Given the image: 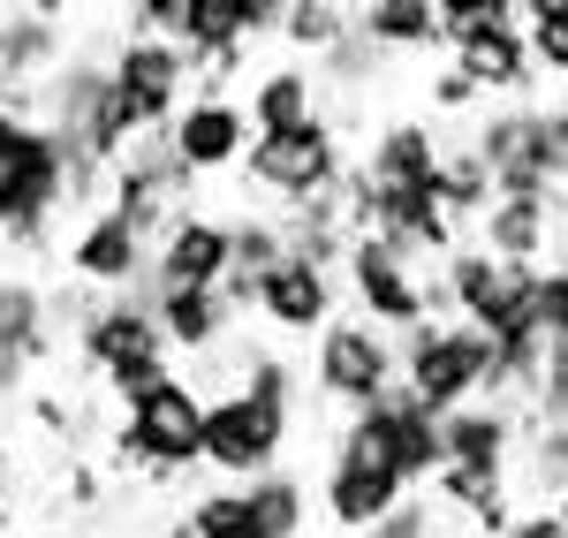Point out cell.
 Returning a JSON list of instances; mask_svg holds the SVG:
<instances>
[{
	"label": "cell",
	"mask_w": 568,
	"mask_h": 538,
	"mask_svg": "<svg viewBox=\"0 0 568 538\" xmlns=\"http://www.w3.org/2000/svg\"><path fill=\"white\" fill-rule=\"evenodd\" d=\"M493 175V197H561V160H568V106L508 99L470 122L463 136Z\"/></svg>",
	"instance_id": "6da1fadb"
},
{
	"label": "cell",
	"mask_w": 568,
	"mask_h": 538,
	"mask_svg": "<svg viewBox=\"0 0 568 538\" xmlns=\"http://www.w3.org/2000/svg\"><path fill=\"white\" fill-rule=\"evenodd\" d=\"M197 433H205V395L190 379H175V372H160L122 403V425L106 433V448L144 486H168L175 470L197 463Z\"/></svg>",
	"instance_id": "7a4b0ae2"
},
{
	"label": "cell",
	"mask_w": 568,
	"mask_h": 538,
	"mask_svg": "<svg viewBox=\"0 0 568 538\" xmlns=\"http://www.w3.org/2000/svg\"><path fill=\"white\" fill-rule=\"evenodd\" d=\"M326 463H356V470H387L394 486L425 494L439 470V417L425 403H409L402 387H387L372 409H349L342 433H334V455Z\"/></svg>",
	"instance_id": "3957f363"
},
{
	"label": "cell",
	"mask_w": 568,
	"mask_h": 538,
	"mask_svg": "<svg viewBox=\"0 0 568 538\" xmlns=\"http://www.w3.org/2000/svg\"><path fill=\"white\" fill-rule=\"evenodd\" d=\"M485 364H493V342L478 326H463V318H425V326L394 334V387L409 403H425L433 417L478 403Z\"/></svg>",
	"instance_id": "277c9868"
},
{
	"label": "cell",
	"mask_w": 568,
	"mask_h": 538,
	"mask_svg": "<svg viewBox=\"0 0 568 538\" xmlns=\"http://www.w3.org/2000/svg\"><path fill=\"white\" fill-rule=\"evenodd\" d=\"M69 342H77V364H84L114 403H130L144 379L175 372V364H168V342H160V318H152V304H136V296H106V304H91V312L77 318Z\"/></svg>",
	"instance_id": "5b68a950"
},
{
	"label": "cell",
	"mask_w": 568,
	"mask_h": 538,
	"mask_svg": "<svg viewBox=\"0 0 568 538\" xmlns=\"http://www.w3.org/2000/svg\"><path fill=\"white\" fill-rule=\"evenodd\" d=\"M243 175L258 197H273L281 213H296L311 197H326L334 182L349 175V144L342 130L318 114V122H296V130H273V136H251V152H243Z\"/></svg>",
	"instance_id": "8992f818"
},
{
	"label": "cell",
	"mask_w": 568,
	"mask_h": 538,
	"mask_svg": "<svg viewBox=\"0 0 568 538\" xmlns=\"http://www.w3.org/2000/svg\"><path fill=\"white\" fill-rule=\"evenodd\" d=\"M311 395L334 409H372L394 387V334H379L372 318L334 312L311 334V364H304Z\"/></svg>",
	"instance_id": "52a82bcc"
},
{
	"label": "cell",
	"mask_w": 568,
	"mask_h": 538,
	"mask_svg": "<svg viewBox=\"0 0 568 538\" xmlns=\"http://www.w3.org/2000/svg\"><path fill=\"white\" fill-rule=\"evenodd\" d=\"M288 440H296V417L273 403H251L243 387H220L205 395V433H197V463H213L220 478H265L288 463Z\"/></svg>",
	"instance_id": "ba28073f"
},
{
	"label": "cell",
	"mask_w": 568,
	"mask_h": 538,
	"mask_svg": "<svg viewBox=\"0 0 568 538\" xmlns=\"http://www.w3.org/2000/svg\"><path fill=\"white\" fill-rule=\"evenodd\" d=\"M334 273H342V288H349L356 318H372L379 334H409V326L433 318V273H417L394 243H379V235H349Z\"/></svg>",
	"instance_id": "9c48e42d"
},
{
	"label": "cell",
	"mask_w": 568,
	"mask_h": 538,
	"mask_svg": "<svg viewBox=\"0 0 568 538\" xmlns=\"http://www.w3.org/2000/svg\"><path fill=\"white\" fill-rule=\"evenodd\" d=\"M160 136H168V152H175V168L190 182L197 175H235L243 152H251V114H243V99H227V91H190L182 114Z\"/></svg>",
	"instance_id": "30bf717a"
},
{
	"label": "cell",
	"mask_w": 568,
	"mask_h": 538,
	"mask_svg": "<svg viewBox=\"0 0 568 538\" xmlns=\"http://www.w3.org/2000/svg\"><path fill=\"white\" fill-rule=\"evenodd\" d=\"M220 281H227V213L182 205L175 221L160 227V243H152V266L136 281V304L160 296V288H220Z\"/></svg>",
	"instance_id": "8fae6325"
},
{
	"label": "cell",
	"mask_w": 568,
	"mask_h": 538,
	"mask_svg": "<svg viewBox=\"0 0 568 538\" xmlns=\"http://www.w3.org/2000/svg\"><path fill=\"white\" fill-rule=\"evenodd\" d=\"M61 266H69V281H77V288H91V296H114V288H136V281H144V266H152V243H144V235H136L122 213L91 205L84 221L69 227V243H61Z\"/></svg>",
	"instance_id": "7c38bea8"
},
{
	"label": "cell",
	"mask_w": 568,
	"mask_h": 538,
	"mask_svg": "<svg viewBox=\"0 0 568 538\" xmlns=\"http://www.w3.org/2000/svg\"><path fill=\"white\" fill-rule=\"evenodd\" d=\"M439 61H455L485 99H530V84H538V69H530V53H524V23H516V16L447 23V53H439Z\"/></svg>",
	"instance_id": "4fadbf2b"
},
{
	"label": "cell",
	"mask_w": 568,
	"mask_h": 538,
	"mask_svg": "<svg viewBox=\"0 0 568 538\" xmlns=\"http://www.w3.org/2000/svg\"><path fill=\"white\" fill-rule=\"evenodd\" d=\"M251 312L281 334V342H311L326 318L342 312V281L318 266H296V258H281L273 273H258V288H251Z\"/></svg>",
	"instance_id": "5bb4252c"
},
{
	"label": "cell",
	"mask_w": 568,
	"mask_h": 538,
	"mask_svg": "<svg viewBox=\"0 0 568 538\" xmlns=\"http://www.w3.org/2000/svg\"><path fill=\"white\" fill-rule=\"evenodd\" d=\"M561 227H568L561 197H493L478 213V227H470V243L485 258H500V266H546Z\"/></svg>",
	"instance_id": "9a60e30c"
},
{
	"label": "cell",
	"mask_w": 568,
	"mask_h": 538,
	"mask_svg": "<svg viewBox=\"0 0 568 538\" xmlns=\"http://www.w3.org/2000/svg\"><path fill=\"white\" fill-rule=\"evenodd\" d=\"M364 190H433V168H439V130L417 122V114H394L387 130L364 144V160H349Z\"/></svg>",
	"instance_id": "2e32d148"
},
{
	"label": "cell",
	"mask_w": 568,
	"mask_h": 538,
	"mask_svg": "<svg viewBox=\"0 0 568 538\" xmlns=\"http://www.w3.org/2000/svg\"><path fill=\"white\" fill-rule=\"evenodd\" d=\"M439 463L508 478V463H516V409H493V403L447 409V417H439Z\"/></svg>",
	"instance_id": "e0dca14e"
},
{
	"label": "cell",
	"mask_w": 568,
	"mask_h": 538,
	"mask_svg": "<svg viewBox=\"0 0 568 538\" xmlns=\"http://www.w3.org/2000/svg\"><path fill=\"white\" fill-rule=\"evenodd\" d=\"M152 318H160V342H168V357H213L235 342V312L220 304V288H160V296H144Z\"/></svg>",
	"instance_id": "ac0fdd59"
},
{
	"label": "cell",
	"mask_w": 568,
	"mask_h": 538,
	"mask_svg": "<svg viewBox=\"0 0 568 538\" xmlns=\"http://www.w3.org/2000/svg\"><path fill=\"white\" fill-rule=\"evenodd\" d=\"M243 114H251V136H273V130H296V122H318L326 114V91L311 77V61H273V69L251 77Z\"/></svg>",
	"instance_id": "d6986e66"
},
{
	"label": "cell",
	"mask_w": 568,
	"mask_h": 538,
	"mask_svg": "<svg viewBox=\"0 0 568 538\" xmlns=\"http://www.w3.org/2000/svg\"><path fill=\"white\" fill-rule=\"evenodd\" d=\"M409 486H394L387 470H356V463H326V478H318V516L334 524V531H372L379 516L402 508Z\"/></svg>",
	"instance_id": "ffe728a7"
},
{
	"label": "cell",
	"mask_w": 568,
	"mask_h": 538,
	"mask_svg": "<svg viewBox=\"0 0 568 538\" xmlns=\"http://www.w3.org/2000/svg\"><path fill=\"white\" fill-rule=\"evenodd\" d=\"M61 61H69L61 23H39V16H23V8H8V16H0V91L45 84Z\"/></svg>",
	"instance_id": "44dd1931"
},
{
	"label": "cell",
	"mask_w": 568,
	"mask_h": 538,
	"mask_svg": "<svg viewBox=\"0 0 568 538\" xmlns=\"http://www.w3.org/2000/svg\"><path fill=\"white\" fill-rule=\"evenodd\" d=\"M349 23L379 45V53H433V61L447 53V31H439L433 0H364Z\"/></svg>",
	"instance_id": "7402d4cb"
},
{
	"label": "cell",
	"mask_w": 568,
	"mask_h": 538,
	"mask_svg": "<svg viewBox=\"0 0 568 538\" xmlns=\"http://www.w3.org/2000/svg\"><path fill=\"white\" fill-rule=\"evenodd\" d=\"M53 318H45V288L31 273H0V357H23L45 364L53 357Z\"/></svg>",
	"instance_id": "603a6c76"
},
{
	"label": "cell",
	"mask_w": 568,
	"mask_h": 538,
	"mask_svg": "<svg viewBox=\"0 0 568 538\" xmlns=\"http://www.w3.org/2000/svg\"><path fill=\"white\" fill-rule=\"evenodd\" d=\"M433 205L455 221V235H470L478 213L493 205V175H485V160L455 136V144H439V168H433Z\"/></svg>",
	"instance_id": "cb8c5ba5"
},
{
	"label": "cell",
	"mask_w": 568,
	"mask_h": 538,
	"mask_svg": "<svg viewBox=\"0 0 568 538\" xmlns=\"http://www.w3.org/2000/svg\"><path fill=\"white\" fill-rule=\"evenodd\" d=\"M243 516L258 538H304L311 531V486L296 470H265L243 486Z\"/></svg>",
	"instance_id": "d4e9b609"
},
{
	"label": "cell",
	"mask_w": 568,
	"mask_h": 538,
	"mask_svg": "<svg viewBox=\"0 0 568 538\" xmlns=\"http://www.w3.org/2000/svg\"><path fill=\"white\" fill-rule=\"evenodd\" d=\"M516 455H524V486L546 508L568 494V425H538V417H516Z\"/></svg>",
	"instance_id": "484cf974"
},
{
	"label": "cell",
	"mask_w": 568,
	"mask_h": 538,
	"mask_svg": "<svg viewBox=\"0 0 568 538\" xmlns=\"http://www.w3.org/2000/svg\"><path fill=\"white\" fill-rule=\"evenodd\" d=\"M379 61H387V53H379V45H372V39L349 23L342 39L311 61V77H318V91H334V99H364V84L379 77Z\"/></svg>",
	"instance_id": "4316f807"
},
{
	"label": "cell",
	"mask_w": 568,
	"mask_h": 538,
	"mask_svg": "<svg viewBox=\"0 0 568 538\" xmlns=\"http://www.w3.org/2000/svg\"><path fill=\"white\" fill-rule=\"evenodd\" d=\"M288 258L281 251V221L273 213H227V273L235 281H258V273H273Z\"/></svg>",
	"instance_id": "83f0119b"
},
{
	"label": "cell",
	"mask_w": 568,
	"mask_h": 538,
	"mask_svg": "<svg viewBox=\"0 0 568 538\" xmlns=\"http://www.w3.org/2000/svg\"><path fill=\"white\" fill-rule=\"evenodd\" d=\"M342 31H349V0H288L281 23H273V39H288L296 53H311V61L342 39Z\"/></svg>",
	"instance_id": "f1b7e54d"
},
{
	"label": "cell",
	"mask_w": 568,
	"mask_h": 538,
	"mask_svg": "<svg viewBox=\"0 0 568 538\" xmlns=\"http://www.w3.org/2000/svg\"><path fill=\"white\" fill-rule=\"evenodd\" d=\"M530 326H538V349H546V364L568 357V258L538 266V281H530Z\"/></svg>",
	"instance_id": "f546056e"
},
{
	"label": "cell",
	"mask_w": 568,
	"mask_h": 538,
	"mask_svg": "<svg viewBox=\"0 0 568 538\" xmlns=\"http://www.w3.org/2000/svg\"><path fill=\"white\" fill-rule=\"evenodd\" d=\"M524 53H530V69H538V77L568 84V8L530 16V23H524Z\"/></svg>",
	"instance_id": "4dcf8cb0"
},
{
	"label": "cell",
	"mask_w": 568,
	"mask_h": 538,
	"mask_svg": "<svg viewBox=\"0 0 568 538\" xmlns=\"http://www.w3.org/2000/svg\"><path fill=\"white\" fill-rule=\"evenodd\" d=\"M364 538H447V516H439L425 494H402V508H394V516H379Z\"/></svg>",
	"instance_id": "1f68e13d"
},
{
	"label": "cell",
	"mask_w": 568,
	"mask_h": 538,
	"mask_svg": "<svg viewBox=\"0 0 568 538\" xmlns=\"http://www.w3.org/2000/svg\"><path fill=\"white\" fill-rule=\"evenodd\" d=\"M516 417H538V425H568V357H554L538 372V387H530V403Z\"/></svg>",
	"instance_id": "d6a6232c"
},
{
	"label": "cell",
	"mask_w": 568,
	"mask_h": 538,
	"mask_svg": "<svg viewBox=\"0 0 568 538\" xmlns=\"http://www.w3.org/2000/svg\"><path fill=\"white\" fill-rule=\"evenodd\" d=\"M478 99H485V91L470 84V77H463L455 61H433V106H439V114H470Z\"/></svg>",
	"instance_id": "836d02e7"
},
{
	"label": "cell",
	"mask_w": 568,
	"mask_h": 538,
	"mask_svg": "<svg viewBox=\"0 0 568 538\" xmlns=\"http://www.w3.org/2000/svg\"><path fill=\"white\" fill-rule=\"evenodd\" d=\"M182 8H190V0H130V23H136L130 39H168Z\"/></svg>",
	"instance_id": "e575fe53"
},
{
	"label": "cell",
	"mask_w": 568,
	"mask_h": 538,
	"mask_svg": "<svg viewBox=\"0 0 568 538\" xmlns=\"http://www.w3.org/2000/svg\"><path fill=\"white\" fill-rule=\"evenodd\" d=\"M433 16L447 31V23H478V16H516V0H433Z\"/></svg>",
	"instance_id": "d590c367"
},
{
	"label": "cell",
	"mask_w": 568,
	"mask_h": 538,
	"mask_svg": "<svg viewBox=\"0 0 568 538\" xmlns=\"http://www.w3.org/2000/svg\"><path fill=\"white\" fill-rule=\"evenodd\" d=\"M500 538H568V524L546 508V500H538V508H516V524H508Z\"/></svg>",
	"instance_id": "8d00e7d4"
},
{
	"label": "cell",
	"mask_w": 568,
	"mask_h": 538,
	"mask_svg": "<svg viewBox=\"0 0 568 538\" xmlns=\"http://www.w3.org/2000/svg\"><path fill=\"white\" fill-rule=\"evenodd\" d=\"M69 500H77V508H99V500H106V478H99V463H69Z\"/></svg>",
	"instance_id": "74e56055"
},
{
	"label": "cell",
	"mask_w": 568,
	"mask_h": 538,
	"mask_svg": "<svg viewBox=\"0 0 568 538\" xmlns=\"http://www.w3.org/2000/svg\"><path fill=\"white\" fill-rule=\"evenodd\" d=\"M23 379H31V364H23V357H0V403H16V395H23Z\"/></svg>",
	"instance_id": "f35d334b"
},
{
	"label": "cell",
	"mask_w": 568,
	"mask_h": 538,
	"mask_svg": "<svg viewBox=\"0 0 568 538\" xmlns=\"http://www.w3.org/2000/svg\"><path fill=\"white\" fill-rule=\"evenodd\" d=\"M61 8L69 0H23V16H39V23H61Z\"/></svg>",
	"instance_id": "ab89813d"
},
{
	"label": "cell",
	"mask_w": 568,
	"mask_h": 538,
	"mask_svg": "<svg viewBox=\"0 0 568 538\" xmlns=\"http://www.w3.org/2000/svg\"><path fill=\"white\" fill-rule=\"evenodd\" d=\"M554 8H568V0H516V23H530V16H554Z\"/></svg>",
	"instance_id": "60d3db41"
},
{
	"label": "cell",
	"mask_w": 568,
	"mask_h": 538,
	"mask_svg": "<svg viewBox=\"0 0 568 538\" xmlns=\"http://www.w3.org/2000/svg\"><path fill=\"white\" fill-rule=\"evenodd\" d=\"M197 538H258L251 524H227V531H197Z\"/></svg>",
	"instance_id": "b9f144b4"
},
{
	"label": "cell",
	"mask_w": 568,
	"mask_h": 538,
	"mask_svg": "<svg viewBox=\"0 0 568 538\" xmlns=\"http://www.w3.org/2000/svg\"><path fill=\"white\" fill-rule=\"evenodd\" d=\"M554 516H561V524H568V494H561V500H554Z\"/></svg>",
	"instance_id": "7bdbcfd3"
},
{
	"label": "cell",
	"mask_w": 568,
	"mask_h": 538,
	"mask_svg": "<svg viewBox=\"0 0 568 538\" xmlns=\"http://www.w3.org/2000/svg\"><path fill=\"white\" fill-rule=\"evenodd\" d=\"M0 486H8V448H0Z\"/></svg>",
	"instance_id": "ee69618b"
},
{
	"label": "cell",
	"mask_w": 568,
	"mask_h": 538,
	"mask_svg": "<svg viewBox=\"0 0 568 538\" xmlns=\"http://www.w3.org/2000/svg\"><path fill=\"white\" fill-rule=\"evenodd\" d=\"M356 8H364V0H356Z\"/></svg>",
	"instance_id": "f6af8a7d"
},
{
	"label": "cell",
	"mask_w": 568,
	"mask_h": 538,
	"mask_svg": "<svg viewBox=\"0 0 568 538\" xmlns=\"http://www.w3.org/2000/svg\"><path fill=\"white\" fill-rule=\"evenodd\" d=\"M447 538H455V531H447Z\"/></svg>",
	"instance_id": "bcb514c9"
}]
</instances>
